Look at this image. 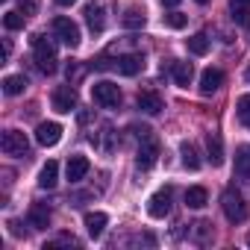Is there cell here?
<instances>
[{
	"label": "cell",
	"instance_id": "1",
	"mask_svg": "<svg viewBox=\"0 0 250 250\" xmlns=\"http://www.w3.org/2000/svg\"><path fill=\"white\" fill-rule=\"evenodd\" d=\"M33 56H36V65L42 74H56L59 68V56H56V44L47 39V36H33Z\"/></svg>",
	"mask_w": 250,
	"mask_h": 250
},
{
	"label": "cell",
	"instance_id": "2",
	"mask_svg": "<svg viewBox=\"0 0 250 250\" xmlns=\"http://www.w3.org/2000/svg\"><path fill=\"white\" fill-rule=\"evenodd\" d=\"M139 133V153H136V165L142 168V171H147V168H153L156 165V159H159V142H156V136H153V130L150 127H142V130H136Z\"/></svg>",
	"mask_w": 250,
	"mask_h": 250
},
{
	"label": "cell",
	"instance_id": "3",
	"mask_svg": "<svg viewBox=\"0 0 250 250\" xmlns=\"http://www.w3.org/2000/svg\"><path fill=\"white\" fill-rule=\"evenodd\" d=\"M221 209H224V215H227V221H232V224H241V221H247V200L235 191V188H227L224 194H221Z\"/></svg>",
	"mask_w": 250,
	"mask_h": 250
},
{
	"label": "cell",
	"instance_id": "4",
	"mask_svg": "<svg viewBox=\"0 0 250 250\" xmlns=\"http://www.w3.org/2000/svg\"><path fill=\"white\" fill-rule=\"evenodd\" d=\"M91 97H94V103L103 106V109H118V106H121V88H118L115 83H109V80L94 83V85H91Z\"/></svg>",
	"mask_w": 250,
	"mask_h": 250
},
{
	"label": "cell",
	"instance_id": "5",
	"mask_svg": "<svg viewBox=\"0 0 250 250\" xmlns=\"http://www.w3.org/2000/svg\"><path fill=\"white\" fill-rule=\"evenodd\" d=\"M53 33H56V39L65 44V47H80V27L71 21V18H65V15H59V18H53Z\"/></svg>",
	"mask_w": 250,
	"mask_h": 250
},
{
	"label": "cell",
	"instance_id": "6",
	"mask_svg": "<svg viewBox=\"0 0 250 250\" xmlns=\"http://www.w3.org/2000/svg\"><path fill=\"white\" fill-rule=\"evenodd\" d=\"M0 150L6 156H30V142L21 130H6L0 139Z\"/></svg>",
	"mask_w": 250,
	"mask_h": 250
},
{
	"label": "cell",
	"instance_id": "7",
	"mask_svg": "<svg viewBox=\"0 0 250 250\" xmlns=\"http://www.w3.org/2000/svg\"><path fill=\"white\" fill-rule=\"evenodd\" d=\"M50 103H53V109H56L59 115H68V112L77 109V91H74L71 85H59V88L53 91Z\"/></svg>",
	"mask_w": 250,
	"mask_h": 250
},
{
	"label": "cell",
	"instance_id": "8",
	"mask_svg": "<svg viewBox=\"0 0 250 250\" xmlns=\"http://www.w3.org/2000/svg\"><path fill=\"white\" fill-rule=\"evenodd\" d=\"M59 139H62V124H56V121H44V124H39L36 142H39L42 147H53V145H59Z\"/></svg>",
	"mask_w": 250,
	"mask_h": 250
},
{
	"label": "cell",
	"instance_id": "9",
	"mask_svg": "<svg viewBox=\"0 0 250 250\" xmlns=\"http://www.w3.org/2000/svg\"><path fill=\"white\" fill-rule=\"evenodd\" d=\"M147 212H150V218H168V215H171V188L156 191V194L147 200Z\"/></svg>",
	"mask_w": 250,
	"mask_h": 250
},
{
	"label": "cell",
	"instance_id": "10",
	"mask_svg": "<svg viewBox=\"0 0 250 250\" xmlns=\"http://www.w3.org/2000/svg\"><path fill=\"white\" fill-rule=\"evenodd\" d=\"M115 68H118V74H124V77H136V74L145 68V56H142V53H124V56H118Z\"/></svg>",
	"mask_w": 250,
	"mask_h": 250
},
{
	"label": "cell",
	"instance_id": "11",
	"mask_svg": "<svg viewBox=\"0 0 250 250\" xmlns=\"http://www.w3.org/2000/svg\"><path fill=\"white\" fill-rule=\"evenodd\" d=\"M221 85H224V74L218 68H206L200 74V94H215Z\"/></svg>",
	"mask_w": 250,
	"mask_h": 250
},
{
	"label": "cell",
	"instance_id": "12",
	"mask_svg": "<svg viewBox=\"0 0 250 250\" xmlns=\"http://www.w3.org/2000/svg\"><path fill=\"white\" fill-rule=\"evenodd\" d=\"M171 74H174V83H177L180 88H188L191 80H194V65H191V62H174V65H171Z\"/></svg>",
	"mask_w": 250,
	"mask_h": 250
},
{
	"label": "cell",
	"instance_id": "13",
	"mask_svg": "<svg viewBox=\"0 0 250 250\" xmlns=\"http://www.w3.org/2000/svg\"><path fill=\"white\" fill-rule=\"evenodd\" d=\"M27 221H30V227H36V229H47V227H50V209H47L44 203H33Z\"/></svg>",
	"mask_w": 250,
	"mask_h": 250
},
{
	"label": "cell",
	"instance_id": "14",
	"mask_svg": "<svg viewBox=\"0 0 250 250\" xmlns=\"http://www.w3.org/2000/svg\"><path fill=\"white\" fill-rule=\"evenodd\" d=\"M235 177L250 183V145H241L235 150Z\"/></svg>",
	"mask_w": 250,
	"mask_h": 250
},
{
	"label": "cell",
	"instance_id": "15",
	"mask_svg": "<svg viewBox=\"0 0 250 250\" xmlns=\"http://www.w3.org/2000/svg\"><path fill=\"white\" fill-rule=\"evenodd\" d=\"M136 103H139V109H142L145 115H159V112H162V97H159L156 91H142Z\"/></svg>",
	"mask_w": 250,
	"mask_h": 250
},
{
	"label": "cell",
	"instance_id": "16",
	"mask_svg": "<svg viewBox=\"0 0 250 250\" xmlns=\"http://www.w3.org/2000/svg\"><path fill=\"white\" fill-rule=\"evenodd\" d=\"M88 168H91V165H88L85 156H71V159H68V180H71V183H83L85 174H88Z\"/></svg>",
	"mask_w": 250,
	"mask_h": 250
},
{
	"label": "cell",
	"instance_id": "17",
	"mask_svg": "<svg viewBox=\"0 0 250 250\" xmlns=\"http://www.w3.org/2000/svg\"><path fill=\"white\" fill-rule=\"evenodd\" d=\"M56 183H59V165L50 159L39 171V188H56Z\"/></svg>",
	"mask_w": 250,
	"mask_h": 250
},
{
	"label": "cell",
	"instance_id": "18",
	"mask_svg": "<svg viewBox=\"0 0 250 250\" xmlns=\"http://www.w3.org/2000/svg\"><path fill=\"white\" fill-rule=\"evenodd\" d=\"M106 224H109L106 212H85V229H88L91 238H100L103 229H106Z\"/></svg>",
	"mask_w": 250,
	"mask_h": 250
},
{
	"label": "cell",
	"instance_id": "19",
	"mask_svg": "<svg viewBox=\"0 0 250 250\" xmlns=\"http://www.w3.org/2000/svg\"><path fill=\"white\" fill-rule=\"evenodd\" d=\"M85 21H88L91 33H103V27H106L103 6H100V3H88V6H85Z\"/></svg>",
	"mask_w": 250,
	"mask_h": 250
},
{
	"label": "cell",
	"instance_id": "20",
	"mask_svg": "<svg viewBox=\"0 0 250 250\" xmlns=\"http://www.w3.org/2000/svg\"><path fill=\"white\" fill-rule=\"evenodd\" d=\"M206 150H209V162H212L215 168L224 165V142H221L218 133H209V136H206Z\"/></svg>",
	"mask_w": 250,
	"mask_h": 250
},
{
	"label": "cell",
	"instance_id": "21",
	"mask_svg": "<svg viewBox=\"0 0 250 250\" xmlns=\"http://www.w3.org/2000/svg\"><path fill=\"white\" fill-rule=\"evenodd\" d=\"M30 83H27V77L24 74H12V77H6L3 80V94H9V97H18V94H24V88H27Z\"/></svg>",
	"mask_w": 250,
	"mask_h": 250
},
{
	"label": "cell",
	"instance_id": "22",
	"mask_svg": "<svg viewBox=\"0 0 250 250\" xmlns=\"http://www.w3.org/2000/svg\"><path fill=\"white\" fill-rule=\"evenodd\" d=\"M206 203H209V194H206L203 186H191V188L186 191V206H188V209H203Z\"/></svg>",
	"mask_w": 250,
	"mask_h": 250
},
{
	"label": "cell",
	"instance_id": "23",
	"mask_svg": "<svg viewBox=\"0 0 250 250\" xmlns=\"http://www.w3.org/2000/svg\"><path fill=\"white\" fill-rule=\"evenodd\" d=\"M180 153H183V165H186L188 171H197V168H200V156H197V147H194L191 142H183V145H180Z\"/></svg>",
	"mask_w": 250,
	"mask_h": 250
},
{
	"label": "cell",
	"instance_id": "24",
	"mask_svg": "<svg viewBox=\"0 0 250 250\" xmlns=\"http://www.w3.org/2000/svg\"><path fill=\"white\" fill-rule=\"evenodd\" d=\"M186 44H188V50H191L194 56H206V53H209V39H206V33H194Z\"/></svg>",
	"mask_w": 250,
	"mask_h": 250
},
{
	"label": "cell",
	"instance_id": "25",
	"mask_svg": "<svg viewBox=\"0 0 250 250\" xmlns=\"http://www.w3.org/2000/svg\"><path fill=\"white\" fill-rule=\"evenodd\" d=\"M235 112H238V121L250 130V94H241V97L235 100Z\"/></svg>",
	"mask_w": 250,
	"mask_h": 250
},
{
	"label": "cell",
	"instance_id": "26",
	"mask_svg": "<svg viewBox=\"0 0 250 250\" xmlns=\"http://www.w3.org/2000/svg\"><path fill=\"white\" fill-rule=\"evenodd\" d=\"M124 27L142 30V27H145V12H139V9H127V15H124Z\"/></svg>",
	"mask_w": 250,
	"mask_h": 250
},
{
	"label": "cell",
	"instance_id": "27",
	"mask_svg": "<svg viewBox=\"0 0 250 250\" xmlns=\"http://www.w3.org/2000/svg\"><path fill=\"white\" fill-rule=\"evenodd\" d=\"M24 21H27L24 12H6V15H3V27H6V30H21Z\"/></svg>",
	"mask_w": 250,
	"mask_h": 250
},
{
	"label": "cell",
	"instance_id": "28",
	"mask_svg": "<svg viewBox=\"0 0 250 250\" xmlns=\"http://www.w3.org/2000/svg\"><path fill=\"white\" fill-rule=\"evenodd\" d=\"M165 24H168L171 30H183V27L188 24V18H186L183 12H168V15H165Z\"/></svg>",
	"mask_w": 250,
	"mask_h": 250
},
{
	"label": "cell",
	"instance_id": "29",
	"mask_svg": "<svg viewBox=\"0 0 250 250\" xmlns=\"http://www.w3.org/2000/svg\"><path fill=\"white\" fill-rule=\"evenodd\" d=\"M232 18H235L241 27H247V24H250V12H247V6H235V3H232Z\"/></svg>",
	"mask_w": 250,
	"mask_h": 250
},
{
	"label": "cell",
	"instance_id": "30",
	"mask_svg": "<svg viewBox=\"0 0 250 250\" xmlns=\"http://www.w3.org/2000/svg\"><path fill=\"white\" fill-rule=\"evenodd\" d=\"M39 3H42V0H21L18 6H21V12L30 18V15H36V12H39Z\"/></svg>",
	"mask_w": 250,
	"mask_h": 250
},
{
	"label": "cell",
	"instance_id": "31",
	"mask_svg": "<svg viewBox=\"0 0 250 250\" xmlns=\"http://www.w3.org/2000/svg\"><path fill=\"white\" fill-rule=\"evenodd\" d=\"M80 77H83V68H80V65H74V68L68 65V83H77Z\"/></svg>",
	"mask_w": 250,
	"mask_h": 250
},
{
	"label": "cell",
	"instance_id": "32",
	"mask_svg": "<svg viewBox=\"0 0 250 250\" xmlns=\"http://www.w3.org/2000/svg\"><path fill=\"white\" fill-rule=\"evenodd\" d=\"M9 53H12V42L6 39V42H3V59H9Z\"/></svg>",
	"mask_w": 250,
	"mask_h": 250
},
{
	"label": "cell",
	"instance_id": "33",
	"mask_svg": "<svg viewBox=\"0 0 250 250\" xmlns=\"http://www.w3.org/2000/svg\"><path fill=\"white\" fill-rule=\"evenodd\" d=\"M59 6H71V3H77V0H56Z\"/></svg>",
	"mask_w": 250,
	"mask_h": 250
},
{
	"label": "cell",
	"instance_id": "34",
	"mask_svg": "<svg viewBox=\"0 0 250 250\" xmlns=\"http://www.w3.org/2000/svg\"><path fill=\"white\" fill-rule=\"evenodd\" d=\"M162 3H165V6H171V9H174V6H177V3H180V0H162Z\"/></svg>",
	"mask_w": 250,
	"mask_h": 250
},
{
	"label": "cell",
	"instance_id": "35",
	"mask_svg": "<svg viewBox=\"0 0 250 250\" xmlns=\"http://www.w3.org/2000/svg\"><path fill=\"white\" fill-rule=\"evenodd\" d=\"M235 6H250V0H232Z\"/></svg>",
	"mask_w": 250,
	"mask_h": 250
},
{
	"label": "cell",
	"instance_id": "36",
	"mask_svg": "<svg viewBox=\"0 0 250 250\" xmlns=\"http://www.w3.org/2000/svg\"><path fill=\"white\" fill-rule=\"evenodd\" d=\"M194 3H200V6H206V3H209V0H194Z\"/></svg>",
	"mask_w": 250,
	"mask_h": 250
},
{
	"label": "cell",
	"instance_id": "37",
	"mask_svg": "<svg viewBox=\"0 0 250 250\" xmlns=\"http://www.w3.org/2000/svg\"><path fill=\"white\" fill-rule=\"evenodd\" d=\"M244 77H247V83H250V68H247V71H244Z\"/></svg>",
	"mask_w": 250,
	"mask_h": 250
},
{
	"label": "cell",
	"instance_id": "38",
	"mask_svg": "<svg viewBox=\"0 0 250 250\" xmlns=\"http://www.w3.org/2000/svg\"><path fill=\"white\" fill-rule=\"evenodd\" d=\"M247 244H250V235H247Z\"/></svg>",
	"mask_w": 250,
	"mask_h": 250
}]
</instances>
